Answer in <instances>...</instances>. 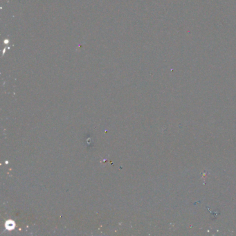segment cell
<instances>
[{"label":"cell","instance_id":"6da1fadb","mask_svg":"<svg viewBox=\"0 0 236 236\" xmlns=\"http://www.w3.org/2000/svg\"><path fill=\"white\" fill-rule=\"evenodd\" d=\"M6 227L8 229H13L15 227V223L13 221H11V220H9V221H8L7 222H6Z\"/></svg>","mask_w":236,"mask_h":236}]
</instances>
